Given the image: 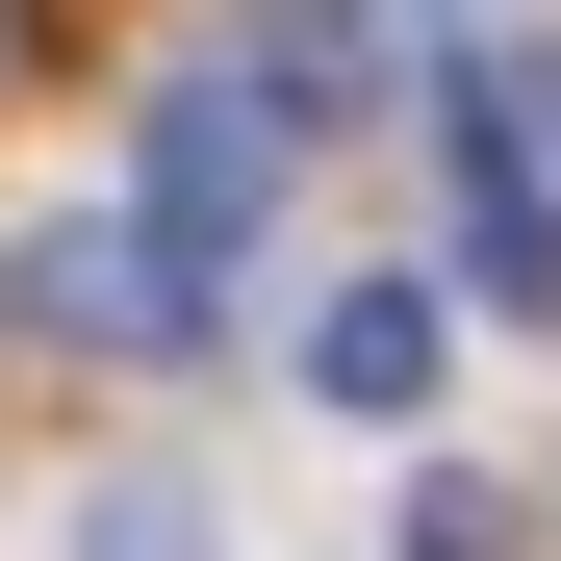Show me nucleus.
Masks as SVG:
<instances>
[{
    "label": "nucleus",
    "mask_w": 561,
    "mask_h": 561,
    "mask_svg": "<svg viewBox=\"0 0 561 561\" xmlns=\"http://www.w3.org/2000/svg\"><path fill=\"white\" fill-rule=\"evenodd\" d=\"M280 153H307V128H280V77H255V51H179V77H153V179H128V230H153L179 280H230L255 205H280Z\"/></svg>",
    "instance_id": "obj_1"
},
{
    "label": "nucleus",
    "mask_w": 561,
    "mask_h": 561,
    "mask_svg": "<svg viewBox=\"0 0 561 561\" xmlns=\"http://www.w3.org/2000/svg\"><path fill=\"white\" fill-rule=\"evenodd\" d=\"M459 255H485V307H561V51H459Z\"/></svg>",
    "instance_id": "obj_2"
},
{
    "label": "nucleus",
    "mask_w": 561,
    "mask_h": 561,
    "mask_svg": "<svg viewBox=\"0 0 561 561\" xmlns=\"http://www.w3.org/2000/svg\"><path fill=\"white\" fill-rule=\"evenodd\" d=\"M0 307H26L51 357H179V332H205V280H179L128 205H51L26 255H0Z\"/></svg>",
    "instance_id": "obj_3"
},
{
    "label": "nucleus",
    "mask_w": 561,
    "mask_h": 561,
    "mask_svg": "<svg viewBox=\"0 0 561 561\" xmlns=\"http://www.w3.org/2000/svg\"><path fill=\"white\" fill-rule=\"evenodd\" d=\"M434 357H459V332H434V280H332V307H307V409L409 434V409H434Z\"/></svg>",
    "instance_id": "obj_4"
},
{
    "label": "nucleus",
    "mask_w": 561,
    "mask_h": 561,
    "mask_svg": "<svg viewBox=\"0 0 561 561\" xmlns=\"http://www.w3.org/2000/svg\"><path fill=\"white\" fill-rule=\"evenodd\" d=\"M77 561H230V536H205V485H103V511H77Z\"/></svg>",
    "instance_id": "obj_5"
}]
</instances>
